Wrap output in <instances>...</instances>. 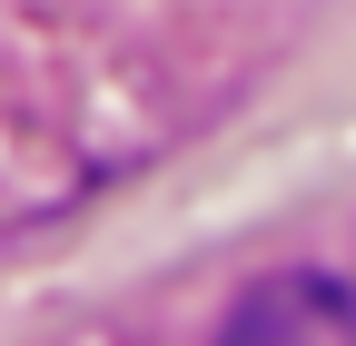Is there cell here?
<instances>
[{
	"label": "cell",
	"mask_w": 356,
	"mask_h": 346,
	"mask_svg": "<svg viewBox=\"0 0 356 346\" xmlns=\"http://www.w3.org/2000/svg\"><path fill=\"white\" fill-rule=\"evenodd\" d=\"M228 327H238V336H267V327H287V336H297V327H337V336H346V327H356V297H337V287L307 277V287H267V297H248Z\"/></svg>",
	"instance_id": "cell-1"
}]
</instances>
